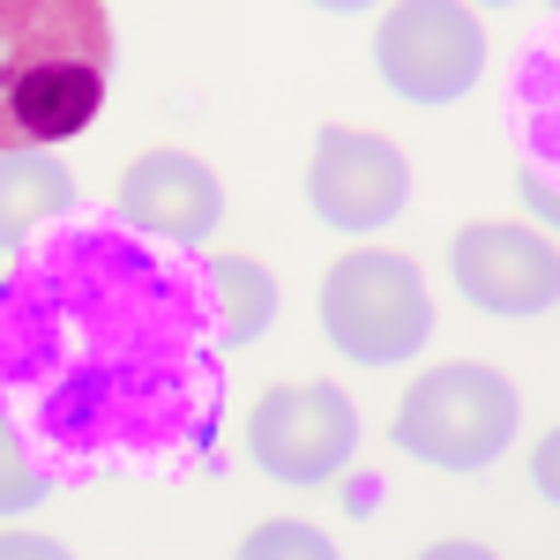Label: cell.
I'll list each match as a JSON object with an SVG mask.
<instances>
[{
	"label": "cell",
	"instance_id": "1",
	"mask_svg": "<svg viewBox=\"0 0 560 560\" xmlns=\"http://www.w3.org/2000/svg\"><path fill=\"white\" fill-rule=\"evenodd\" d=\"M173 255L90 224L31 247L0 284V411L52 471L210 456L224 337L210 284Z\"/></svg>",
	"mask_w": 560,
	"mask_h": 560
},
{
	"label": "cell",
	"instance_id": "2",
	"mask_svg": "<svg viewBox=\"0 0 560 560\" xmlns=\"http://www.w3.org/2000/svg\"><path fill=\"white\" fill-rule=\"evenodd\" d=\"M105 0H0V150H60L105 113Z\"/></svg>",
	"mask_w": 560,
	"mask_h": 560
},
{
	"label": "cell",
	"instance_id": "3",
	"mask_svg": "<svg viewBox=\"0 0 560 560\" xmlns=\"http://www.w3.org/2000/svg\"><path fill=\"white\" fill-rule=\"evenodd\" d=\"M322 337L359 359V366H396L419 359L433 337V300L419 261L388 255V247H359L322 277Z\"/></svg>",
	"mask_w": 560,
	"mask_h": 560
},
{
	"label": "cell",
	"instance_id": "4",
	"mask_svg": "<svg viewBox=\"0 0 560 560\" xmlns=\"http://www.w3.org/2000/svg\"><path fill=\"white\" fill-rule=\"evenodd\" d=\"M388 433H396L404 456H419L433 471H486L516 433V388L493 366H471V359L433 366L404 388Z\"/></svg>",
	"mask_w": 560,
	"mask_h": 560
},
{
	"label": "cell",
	"instance_id": "5",
	"mask_svg": "<svg viewBox=\"0 0 560 560\" xmlns=\"http://www.w3.org/2000/svg\"><path fill=\"white\" fill-rule=\"evenodd\" d=\"M374 68L404 105H456L486 75V38L464 0H396L374 31Z\"/></svg>",
	"mask_w": 560,
	"mask_h": 560
},
{
	"label": "cell",
	"instance_id": "6",
	"mask_svg": "<svg viewBox=\"0 0 560 560\" xmlns=\"http://www.w3.org/2000/svg\"><path fill=\"white\" fill-rule=\"evenodd\" d=\"M351 448H359V411L329 382H284L255 396V411H247V456L277 486H329L351 464Z\"/></svg>",
	"mask_w": 560,
	"mask_h": 560
},
{
	"label": "cell",
	"instance_id": "7",
	"mask_svg": "<svg viewBox=\"0 0 560 560\" xmlns=\"http://www.w3.org/2000/svg\"><path fill=\"white\" fill-rule=\"evenodd\" d=\"M306 202L329 232H382L388 217L411 202V165L404 150L366 128H322L314 135V165H306Z\"/></svg>",
	"mask_w": 560,
	"mask_h": 560
},
{
	"label": "cell",
	"instance_id": "8",
	"mask_svg": "<svg viewBox=\"0 0 560 560\" xmlns=\"http://www.w3.org/2000/svg\"><path fill=\"white\" fill-rule=\"evenodd\" d=\"M448 277L478 314H501V322H530V314H553L560 306V255L546 232H523V224H471L448 240Z\"/></svg>",
	"mask_w": 560,
	"mask_h": 560
},
{
	"label": "cell",
	"instance_id": "9",
	"mask_svg": "<svg viewBox=\"0 0 560 560\" xmlns=\"http://www.w3.org/2000/svg\"><path fill=\"white\" fill-rule=\"evenodd\" d=\"M113 217L142 232V240H165V247H202L224 217V187L202 158L187 150H142L120 187H113Z\"/></svg>",
	"mask_w": 560,
	"mask_h": 560
},
{
	"label": "cell",
	"instance_id": "10",
	"mask_svg": "<svg viewBox=\"0 0 560 560\" xmlns=\"http://www.w3.org/2000/svg\"><path fill=\"white\" fill-rule=\"evenodd\" d=\"M75 210V173L45 150H0V247H23L38 224Z\"/></svg>",
	"mask_w": 560,
	"mask_h": 560
},
{
	"label": "cell",
	"instance_id": "11",
	"mask_svg": "<svg viewBox=\"0 0 560 560\" xmlns=\"http://www.w3.org/2000/svg\"><path fill=\"white\" fill-rule=\"evenodd\" d=\"M202 284L217 306V337L224 345H255L261 329L277 322V277L247 255H210L202 261Z\"/></svg>",
	"mask_w": 560,
	"mask_h": 560
},
{
	"label": "cell",
	"instance_id": "12",
	"mask_svg": "<svg viewBox=\"0 0 560 560\" xmlns=\"http://www.w3.org/2000/svg\"><path fill=\"white\" fill-rule=\"evenodd\" d=\"M45 493H52L45 464H31V448H23L15 419L0 411V516H23V509H38Z\"/></svg>",
	"mask_w": 560,
	"mask_h": 560
},
{
	"label": "cell",
	"instance_id": "13",
	"mask_svg": "<svg viewBox=\"0 0 560 560\" xmlns=\"http://www.w3.org/2000/svg\"><path fill=\"white\" fill-rule=\"evenodd\" d=\"M269 553H306V560H329V538L314 523H261L255 538L240 546V560H269Z\"/></svg>",
	"mask_w": 560,
	"mask_h": 560
},
{
	"label": "cell",
	"instance_id": "14",
	"mask_svg": "<svg viewBox=\"0 0 560 560\" xmlns=\"http://www.w3.org/2000/svg\"><path fill=\"white\" fill-rule=\"evenodd\" d=\"M530 478H538V501H560V478H553V441L538 448V464H530Z\"/></svg>",
	"mask_w": 560,
	"mask_h": 560
},
{
	"label": "cell",
	"instance_id": "15",
	"mask_svg": "<svg viewBox=\"0 0 560 560\" xmlns=\"http://www.w3.org/2000/svg\"><path fill=\"white\" fill-rule=\"evenodd\" d=\"M0 553H45V560H52L60 546H45V538H0Z\"/></svg>",
	"mask_w": 560,
	"mask_h": 560
},
{
	"label": "cell",
	"instance_id": "16",
	"mask_svg": "<svg viewBox=\"0 0 560 560\" xmlns=\"http://www.w3.org/2000/svg\"><path fill=\"white\" fill-rule=\"evenodd\" d=\"M306 8H322V15H359V8H374V0H306Z\"/></svg>",
	"mask_w": 560,
	"mask_h": 560
},
{
	"label": "cell",
	"instance_id": "17",
	"mask_svg": "<svg viewBox=\"0 0 560 560\" xmlns=\"http://www.w3.org/2000/svg\"><path fill=\"white\" fill-rule=\"evenodd\" d=\"M478 8H516V0H478Z\"/></svg>",
	"mask_w": 560,
	"mask_h": 560
}]
</instances>
